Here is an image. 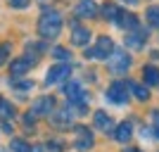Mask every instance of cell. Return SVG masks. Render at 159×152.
<instances>
[{"label":"cell","instance_id":"obj_1","mask_svg":"<svg viewBox=\"0 0 159 152\" xmlns=\"http://www.w3.org/2000/svg\"><path fill=\"white\" fill-rule=\"evenodd\" d=\"M62 31V14L55 10L43 12V17L38 19V33L43 38H57Z\"/></svg>","mask_w":159,"mask_h":152},{"label":"cell","instance_id":"obj_2","mask_svg":"<svg viewBox=\"0 0 159 152\" xmlns=\"http://www.w3.org/2000/svg\"><path fill=\"white\" fill-rule=\"evenodd\" d=\"M64 95H66V100H69V102H71L76 109H86V107H88L86 93L81 90V86L76 83V81H69V83H64Z\"/></svg>","mask_w":159,"mask_h":152},{"label":"cell","instance_id":"obj_3","mask_svg":"<svg viewBox=\"0 0 159 152\" xmlns=\"http://www.w3.org/2000/svg\"><path fill=\"white\" fill-rule=\"evenodd\" d=\"M114 53V43L112 38H107V36H102V38H98V43H95L90 50H86V55L90 57V60H109V55Z\"/></svg>","mask_w":159,"mask_h":152},{"label":"cell","instance_id":"obj_4","mask_svg":"<svg viewBox=\"0 0 159 152\" xmlns=\"http://www.w3.org/2000/svg\"><path fill=\"white\" fill-rule=\"evenodd\" d=\"M107 98H109V102H114V105H124L128 100L126 83H124V81H114L112 86L107 88Z\"/></svg>","mask_w":159,"mask_h":152},{"label":"cell","instance_id":"obj_5","mask_svg":"<svg viewBox=\"0 0 159 152\" xmlns=\"http://www.w3.org/2000/svg\"><path fill=\"white\" fill-rule=\"evenodd\" d=\"M69 74H71V67H69V64H55V67H50L48 74H45V86L60 83V81H64Z\"/></svg>","mask_w":159,"mask_h":152},{"label":"cell","instance_id":"obj_6","mask_svg":"<svg viewBox=\"0 0 159 152\" xmlns=\"http://www.w3.org/2000/svg\"><path fill=\"white\" fill-rule=\"evenodd\" d=\"M131 67V57H128L124 50H116V53L109 55V69H112L114 74H124Z\"/></svg>","mask_w":159,"mask_h":152},{"label":"cell","instance_id":"obj_7","mask_svg":"<svg viewBox=\"0 0 159 152\" xmlns=\"http://www.w3.org/2000/svg\"><path fill=\"white\" fill-rule=\"evenodd\" d=\"M52 109H55V100L50 98V95H45V98H38L36 102H33L31 114L33 117H50Z\"/></svg>","mask_w":159,"mask_h":152},{"label":"cell","instance_id":"obj_8","mask_svg":"<svg viewBox=\"0 0 159 152\" xmlns=\"http://www.w3.org/2000/svg\"><path fill=\"white\" fill-rule=\"evenodd\" d=\"M76 150H90L93 147V133L88 128H76Z\"/></svg>","mask_w":159,"mask_h":152},{"label":"cell","instance_id":"obj_9","mask_svg":"<svg viewBox=\"0 0 159 152\" xmlns=\"http://www.w3.org/2000/svg\"><path fill=\"white\" fill-rule=\"evenodd\" d=\"M33 60H29V57H21V60H14L12 64H10V74L12 76H21V74H26L29 69H31Z\"/></svg>","mask_w":159,"mask_h":152},{"label":"cell","instance_id":"obj_10","mask_svg":"<svg viewBox=\"0 0 159 152\" xmlns=\"http://www.w3.org/2000/svg\"><path fill=\"white\" fill-rule=\"evenodd\" d=\"M95 12H98V7L93 0H81L76 5V17H95Z\"/></svg>","mask_w":159,"mask_h":152},{"label":"cell","instance_id":"obj_11","mask_svg":"<svg viewBox=\"0 0 159 152\" xmlns=\"http://www.w3.org/2000/svg\"><path fill=\"white\" fill-rule=\"evenodd\" d=\"M88 38H90V31L83 26H74L71 29V43L74 45H86Z\"/></svg>","mask_w":159,"mask_h":152},{"label":"cell","instance_id":"obj_12","mask_svg":"<svg viewBox=\"0 0 159 152\" xmlns=\"http://www.w3.org/2000/svg\"><path fill=\"white\" fill-rule=\"evenodd\" d=\"M116 24H119L121 29H128V31L138 29V19H135L133 14H128V12H119V17H116Z\"/></svg>","mask_w":159,"mask_h":152},{"label":"cell","instance_id":"obj_13","mask_svg":"<svg viewBox=\"0 0 159 152\" xmlns=\"http://www.w3.org/2000/svg\"><path fill=\"white\" fill-rule=\"evenodd\" d=\"M143 76H145V81L150 83V86H157V83H159V71L154 69L152 64H147L145 69H143Z\"/></svg>","mask_w":159,"mask_h":152},{"label":"cell","instance_id":"obj_14","mask_svg":"<svg viewBox=\"0 0 159 152\" xmlns=\"http://www.w3.org/2000/svg\"><path fill=\"white\" fill-rule=\"evenodd\" d=\"M126 43H128L131 48H143V45H145V31H135V33H131V36L126 38Z\"/></svg>","mask_w":159,"mask_h":152},{"label":"cell","instance_id":"obj_15","mask_svg":"<svg viewBox=\"0 0 159 152\" xmlns=\"http://www.w3.org/2000/svg\"><path fill=\"white\" fill-rule=\"evenodd\" d=\"M95 126H98L100 131H107V128H112V119L105 112H95Z\"/></svg>","mask_w":159,"mask_h":152},{"label":"cell","instance_id":"obj_16","mask_svg":"<svg viewBox=\"0 0 159 152\" xmlns=\"http://www.w3.org/2000/svg\"><path fill=\"white\" fill-rule=\"evenodd\" d=\"M114 138L119 140V143H126V140L131 138V124H128V121H126V124H121L119 128H116V133H114Z\"/></svg>","mask_w":159,"mask_h":152},{"label":"cell","instance_id":"obj_17","mask_svg":"<svg viewBox=\"0 0 159 152\" xmlns=\"http://www.w3.org/2000/svg\"><path fill=\"white\" fill-rule=\"evenodd\" d=\"M0 117L2 119H10V117H14V107L7 102V100H2L0 98Z\"/></svg>","mask_w":159,"mask_h":152},{"label":"cell","instance_id":"obj_18","mask_svg":"<svg viewBox=\"0 0 159 152\" xmlns=\"http://www.w3.org/2000/svg\"><path fill=\"white\" fill-rule=\"evenodd\" d=\"M10 150H12V152H31V147H29V143H24V140L12 138V143H10Z\"/></svg>","mask_w":159,"mask_h":152},{"label":"cell","instance_id":"obj_19","mask_svg":"<svg viewBox=\"0 0 159 152\" xmlns=\"http://www.w3.org/2000/svg\"><path fill=\"white\" fill-rule=\"evenodd\" d=\"M131 88H133V93H135V98H138V100H147V98H150V93H147V88H145V86L131 83Z\"/></svg>","mask_w":159,"mask_h":152},{"label":"cell","instance_id":"obj_20","mask_svg":"<svg viewBox=\"0 0 159 152\" xmlns=\"http://www.w3.org/2000/svg\"><path fill=\"white\" fill-rule=\"evenodd\" d=\"M147 19H150L152 26L159 29V7H150V10H147Z\"/></svg>","mask_w":159,"mask_h":152},{"label":"cell","instance_id":"obj_21","mask_svg":"<svg viewBox=\"0 0 159 152\" xmlns=\"http://www.w3.org/2000/svg\"><path fill=\"white\" fill-rule=\"evenodd\" d=\"M57 114H60V117H52V121L57 126H66L69 121H71V114H69V112H57Z\"/></svg>","mask_w":159,"mask_h":152},{"label":"cell","instance_id":"obj_22","mask_svg":"<svg viewBox=\"0 0 159 152\" xmlns=\"http://www.w3.org/2000/svg\"><path fill=\"white\" fill-rule=\"evenodd\" d=\"M102 14H105L107 19H114V21H116V17H119V10H116V7H114V5H105V10H102Z\"/></svg>","mask_w":159,"mask_h":152},{"label":"cell","instance_id":"obj_23","mask_svg":"<svg viewBox=\"0 0 159 152\" xmlns=\"http://www.w3.org/2000/svg\"><path fill=\"white\" fill-rule=\"evenodd\" d=\"M12 86L17 88V90H21V93H26V90H31V88H33V83H31V81H14Z\"/></svg>","mask_w":159,"mask_h":152},{"label":"cell","instance_id":"obj_24","mask_svg":"<svg viewBox=\"0 0 159 152\" xmlns=\"http://www.w3.org/2000/svg\"><path fill=\"white\" fill-rule=\"evenodd\" d=\"M7 57H10V45H7V43H2V45H0V67L5 64Z\"/></svg>","mask_w":159,"mask_h":152},{"label":"cell","instance_id":"obj_25","mask_svg":"<svg viewBox=\"0 0 159 152\" xmlns=\"http://www.w3.org/2000/svg\"><path fill=\"white\" fill-rule=\"evenodd\" d=\"M52 55H55V57H60V60H69V53H66L64 48H55Z\"/></svg>","mask_w":159,"mask_h":152},{"label":"cell","instance_id":"obj_26","mask_svg":"<svg viewBox=\"0 0 159 152\" xmlns=\"http://www.w3.org/2000/svg\"><path fill=\"white\" fill-rule=\"evenodd\" d=\"M10 5L17 7V10H24V7L29 5V0H10Z\"/></svg>","mask_w":159,"mask_h":152},{"label":"cell","instance_id":"obj_27","mask_svg":"<svg viewBox=\"0 0 159 152\" xmlns=\"http://www.w3.org/2000/svg\"><path fill=\"white\" fill-rule=\"evenodd\" d=\"M152 124H154V136L159 138V112H152Z\"/></svg>","mask_w":159,"mask_h":152},{"label":"cell","instance_id":"obj_28","mask_svg":"<svg viewBox=\"0 0 159 152\" xmlns=\"http://www.w3.org/2000/svg\"><path fill=\"white\" fill-rule=\"evenodd\" d=\"M48 150H55V152H60V150H62V143H48Z\"/></svg>","mask_w":159,"mask_h":152},{"label":"cell","instance_id":"obj_29","mask_svg":"<svg viewBox=\"0 0 159 152\" xmlns=\"http://www.w3.org/2000/svg\"><path fill=\"white\" fill-rule=\"evenodd\" d=\"M24 124H26V126H33V117H29V114H26V117H24Z\"/></svg>","mask_w":159,"mask_h":152},{"label":"cell","instance_id":"obj_30","mask_svg":"<svg viewBox=\"0 0 159 152\" xmlns=\"http://www.w3.org/2000/svg\"><path fill=\"white\" fill-rule=\"evenodd\" d=\"M124 152H140V150H135V147H128V150H124Z\"/></svg>","mask_w":159,"mask_h":152},{"label":"cell","instance_id":"obj_31","mask_svg":"<svg viewBox=\"0 0 159 152\" xmlns=\"http://www.w3.org/2000/svg\"><path fill=\"white\" fill-rule=\"evenodd\" d=\"M124 2H128V5H135V2H138V0H124Z\"/></svg>","mask_w":159,"mask_h":152}]
</instances>
